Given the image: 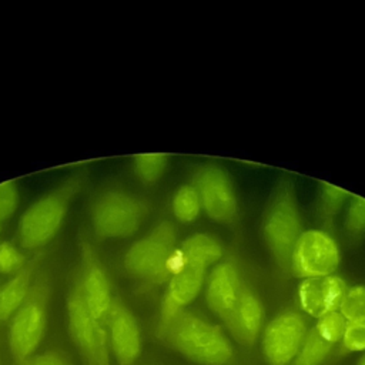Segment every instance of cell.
<instances>
[{"label":"cell","instance_id":"cell-9","mask_svg":"<svg viewBox=\"0 0 365 365\" xmlns=\"http://www.w3.org/2000/svg\"><path fill=\"white\" fill-rule=\"evenodd\" d=\"M80 265L77 281L83 299L96 319L106 324L107 314L114 301L111 282L106 267L88 238L81 237L78 241Z\"/></svg>","mask_w":365,"mask_h":365},{"label":"cell","instance_id":"cell-12","mask_svg":"<svg viewBox=\"0 0 365 365\" xmlns=\"http://www.w3.org/2000/svg\"><path fill=\"white\" fill-rule=\"evenodd\" d=\"M106 331L117 365H135L143 349L141 329L134 314L118 298H114L107 314Z\"/></svg>","mask_w":365,"mask_h":365},{"label":"cell","instance_id":"cell-13","mask_svg":"<svg viewBox=\"0 0 365 365\" xmlns=\"http://www.w3.org/2000/svg\"><path fill=\"white\" fill-rule=\"evenodd\" d=\"M205 267L187 261L181 255L180 267L167 281L155 331L161 329L178 312L184 311V308L200 294L205 282Z\"/></svg>","mask_w":365,"mask_h":365},{"label":"cell","instance_id":"cell-11","mask_svg":"<svg viewBox=\"0 0 365 365\" xmlns=\"http://www.w3.org/2000/svg\"><path fill=\"white\" fill-rule=\"evenodd\" d=\"M308 328L297 312L275 317L262 335V352L269 365H289L297 356Z\"/></svg>","mask_w":365,"mask_h":365},{"label":"cell","instance_id":"cell-26","mask_svg":"<svg viewBox=\"0 0 365 365\" xmlns=\"http://www.w3.org/2000/svg\"><path fill=\"white\" fill-rule=\"evenodd\" d=\"M341 341L349 352L365 351V322L346 324Z\"/></svg>","mask_w":365,"mask_h":365},{"label":"cell","instance_id":"cell-8","mask_svg":"<svg viewBox=\"0 0 365 365\" xmlns=\"http://www.w3.org/2000/svg\"><path fill=\"white\" fill-rule=\"evenodd\" d=\"M339 248L324 231L308 230L299 234L289 259V269L302 279L334 275L339 265Z\"/></svg>","mask_w":365,"mask_h":365},{"label":"cell","instance_id":"cell-22","mask_svg":"<svg viewBox=\"0 0 365 365\" xmlns=\"http://www.w3.org/2000/svg\"><path fill=\"white\" fill-rule=\"evenodd\" d=\"M338 312L345 324L365 322V287L348 288L341 299Z\"/></svg>","mask_w":365,"mask_h":365},{"label":"cell","instance_id":"cell-10","mask_svg":"<svg viewBox=\"0 0 365 365\" xmlns=\"http://www.w3.org/2000/svg\"><path fill=\"white\" fill-rule=\"evenodd\" d=\"M201 208L210 218L218 222L230 224L237 218L238 201L227 173L214 165H201L194 174V182Z\"/></svg>","mask_w":365,"mask_h":365},{"label":"cell","instance_id":"cell-14","mask_svg":"<svg viewBox=\"0 0 365 365\" xmlns=\"http://www.w3.org/2000/svg\"><path fill=\"white\" fill-rule=\"evenodd\" d=\"M346 285L336 275L302 279L297 289L299 308L312 318H322L338 311L341 299L346 292Z\"/></svg>","mask_w":365,"mask_h":365},{"label":"cell","instance_id":"cell-5","mask_svg":"<svg viewBox=\"0 0 365 365\" xmlns=\"http://www.w3.org/2000/svg\"><path fill=\"white\" fill-rule=\"evenodd\" d=\"M299 212L295 191L288 180H281L262 215V238L281 268H289L294 245L299 237Z\"/></svg>","mask_w":365,"mask_h":365},{"label":"cell","instance_id":"cell-18","mask_svg":"<svg viewBox=\"0 0 365 365\" xmlns=\"http://www.w3.org/2000/svg\"><path fill=\"white\" fill-rule=\"evenodd\" d=\"M36 261L27 262L0 285V324L10 321L27 298L36 272Z\"/></svg>","mask_w":365,"mask_h":365},{"label":"cell","instance_id":"cell-1","mask_svg":"<svg viewBox=\"0 0 365 365\" xmlns=\"http://www.w3.org/2000/svg\"><path fill=\"white\" fill-rule=\"evenodd\" d=\"M155 332L167 346L195 364L231 365L234 361V348L225 332L194 312H178Z\"/></svg>","mask_w":365,"mask_h":365},{"label":"cell","instance_id":"cell-30","mask_svg":"<svg viewBox=\"0 0 365 365\" xmlns=\"http://www.w3.org/2000/svg\"><path fill=\"white\" fill-rule=\"evenodd\" d=\"M0 225H1V218H0Z\"/></svg>","mask_w":365,"mask_h":365},{"label":"cell","instance_id":"cell-16","mask_svg":"<svg viewBox=\"0 0 365 365\" xmlns=\"http://www.w3.org/2000/svg\"><path fill=\"white\" fill-rule=\"evenodd\" d=\"M241 288L238 267L232 259L220 261L210 272L205 282V301L222 322L234 308Z\"/></svg>","mask_w":365,"mask_h":365},{"label":"cell","instance_id":"cell-24","mask_svg":"<svg viewBox=\"0 0 365 365\" xmlns=\"http://www.w3.org/2000/svg\"><path fill=\"white\" fill-rule=\"evenodd\" d=\"M344 224L351 235H361L365 232V198L356 195L351 198Z\"/></svg>","mask_w":365,"mask_h":365},{"label":"cell","instance_id":"cell-19","mask_svg":"<svg viewBox=\"0 0 365 365\" xmlns=\"http://www.w3.org/2000/svg\"><path fill=\"white\" fill-rule=\"evenodd\" d=\"M180 247L184 259L208 268L222 257V247L217 238L208 234H194L185 238Z\"/></svg>","mask_w":365,"mask_h":365},{"label":"cell","instance_id":"cell-21","mask_svg":"<svg viewBox=\"0 0 365 365\" xmlns=\"http://www.w3.org/2000/svg\"><path fill=\"white\" fill-rule=\"evenodd\" d=\"M167 163V155L160 153L138 154L133 157V170L143 182L153 184L161 177Z\"/></svg>","mask_w":365,"mask_h":365},{"label":"cell","instance_id":"cell-25","mask_svg":"<svg viewBox=\"0 0 365 365\" xmlns=\"http://www.w3.org/2000/svg\"><path fill=\"white\" fill-rule=\"evenodd\" d=\"M26 258L13 244L3 241L0 242V272L16 274L26 265Z\"/></svg>","mask_w":365,"mask_h":365},{"label":"cell","instance_id":"cell-3","mask_svg":"<svg viewBox=\"0 0 365 365\" xmlns=\"http://www.w3.org/2000/svg\"><path fill=\"white\" fill-rule=\"evenodd\" d=\"M181 264L177 231L173 224L163 221L145 237L131 244L123 258L124 269L134 278L150 282H167Z\"/></svg>","mask_w":365,"mask_h":365},{"label":"cell","instance_id":"cell-17","mask_svg":"<svg viewBox=\"0 0 365 365\" xmlns=\"http://www.w3.org/2000/svg\"><path fill=\"white\" fill-rule=\"evenodd\" d=\"M264 319V309L258 297L242 285L240 297L225 318L224 324L230 335L241 345L251 346L255 344Z\"/></svg>","mask_w":365,"mask_h":365},{"label":"cell","instance_id":"cell-29","mask_svg":"<svg viewBox=\"0 0 365 365\" xmlns=\"http://www.w3.org/2000/svg\"><path fill=\"white\" fill-rule=\"evenodd\" d=\"M358 365H365V355L361 358V361H359V364Z\"/></svg>","mask_w":365,"mask_h":365},{"label":"cell","instance_id":"cell-2","mask_svg":"<svg viewBox=\"0 0 365 365\" xmlns=\"http://www.w3.org/2000/svg\"><path fill=\"white\" fill-rule=\"evenodd\" d=\"M83 184L84 173H76L26 208L17 225L23 248L38 250L53 240Z\"/></svg>","mask_w":365,"mask_h":365},{"label":"cell","instance_id":"cell-28","mask_svg":"<svg viewBox=\"0 0 365 365\" xmlns=\"http://www.w3.org/2000/svg\"><path fill=\"white\" fill-rule=\"evenodd\" d=\"M23 365H71L70 361L58 351L47 349L30 356Z\"/></svg>","mask_w":365,"mask_h":365},{"label":"cell","instance_id":"cell-23","mask_svg":"<svg viewBox=\"0 0 365 365\" xmlns=\"http://www.w3.org/2000/svg\"><path fill=\"white\" fill-rule=\"evenodd\" d=\"M348 198V191L332 184L322 182L318 188V211L325 218L334 217Z\"/></svg>","mask_w":365,"mask_h":365},{"label":"cell","instance_id":"cell-6","mask_svg":"<svg viewBox=\"0 0 365 365\" xmlns=\"http://www.w3.org/2000/svg\"><path fill=\"white\" fill-rule=\"evenodd\" d=\"M145 211V204L135 195L108 188L101 191L91 204V227L100 238H125L138 230Z\"/></svg>","mask_w":365,"mask_h":365},{"label":"cell","instance_id":"cell-27","mask_svg":"<svg viewBox=\"0 0 365 365\" xmlns=\"http://www.w3.org/2000/svg\"><path fill=\"white\" fill-rule=\"evenodd\" d=\"M19 204V190L14 181L0 182V218L7 220Z\"/></svg>","mask_w":365,"mask_h":365},{"label":"cell","instance_id":"cell-20","mask_svg":"<svg viewBox=\"0 0 365 365\" xmlns=\"http://www.w3.org/2000/svg\"><path fill=\"white\" fill-rule=\"evenodd\" d=\"M171 210L174 217L181 222L194 221L201 210L198 192L192 184L181 185L173 195Z\"/></svg>","mask_w":365,"mask_h":365},{"label":"cell","instance_id":"cell-4","mask_svg":"<svg viewBox=\"0 0 365 365\" xmlns=\"http://www.w3.org/2000/svg\"><path fill=\"white\" fill-rule=\"evenodd\" d=\"M51 295V279L46 269L37 271L30 292L9 321L7 342L17 365L33 356L44 336Z\"/></svg>","mask_w":365,"mask_h":365},{"label":"cell","instance_id":"cell-15","mask_svg":"<svg viewBox=\"0 0 365 365\" xmlns=\"http://www.w3.org/2000/svg\"><path fill=\"white\" fill-rule=\"evenodd\" d=\"M345 321L338 311L319 318L307 332V336L289 365H321L335 344L342 338Z\"/></svg>","mask_w":365,"mask_h":365},{"label":"cell","instance_id":"cell-7","mask_svg":"<svg viewBox=\"0 0 365 365\" xmlns=\"http://www.w3.org/2000/svg\"><path fill=\"white\" fill-rule=\"evenodd\" d=\"M67 329L73 344L86 365H111L106 324L88 311L77 281L74 278L66 299Z\"/></svg>","mask_w":365,"mask_h":365}]
</instances>
